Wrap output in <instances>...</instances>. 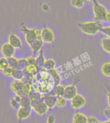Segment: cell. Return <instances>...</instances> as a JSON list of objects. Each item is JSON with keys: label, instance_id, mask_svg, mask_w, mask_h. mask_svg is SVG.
Masks as SVG:
<instances>
[{"label": "cell", "instance_id": "1", "mask_svg": "<svg viewBox=\"0 0 110 123\" xmlns=\"http://www.w3.org/2000/svg\"><path fill=\"white\" fill-rule=\"evenodd\" d=\"M33 89L42 95H47L53 91L55 86V80L48 71L41 69L32 80Z\"/></svg>", "mask_w": 110, "mask_h": 123}, {"label": "cell", "instance_id": "2", "mask_svg": "<svg viewBox=\"0 0 110 123\" xmlns=\"http://www.w3.org/2000/svg\"><path fill=\"white\" fill-rule=\"evenodd\" d=\"M78 27L81 31L88 35L94 36L100 31L102 29V24L100 21H89L78 24Z\"/></svg>", "mask_w": 110, "mask_h": 123}, {"label": "cell", "instance_id": "3", "mask_svg": "<svg viewBox=\"0 0 110 123\" xmlns=\"http://www.w3.org/2000/svg\"><path fill=\"white\" fill-rule=\"evenodd\" d=\"M21 31L25 34V40L29 46H31L40 36L41 30L38 28L29 29L25 25H21Z\"/></svg>", "mask_w": 110, "mask_h": 123}, {"label": "cell", "instance_id": "4", "mask_svg": "<svg viewBox=\"0 0 110 123\" xmlns=\"http://www.w3.org/2000/svg\"><path fill=\"white\" fill-rule=\"evenodd\" d=\"M93 12L94 19L96 21H100L105 20V16L106 11L105 6L98 3L97 0H93Z\"/></svg>", "mask_w": 110, "mask_h": 123}, {"label": "cell", "instance_id": "5", "mask_svg": "<svg viewBox=\"0 0 110 123\" xmlns=\"http://www.w3.org/2000/svg\"><path fill=\"white\" fill-rule=\"evenodd\" d=\"M40 36L43 42L47 43H52L55 41L54 32L48 27H44L41 30Z\"/></svg>", "mask_w": 110, "mask_h": 123}, {"label": "cell", "instance_id": "6", "mask_svg": "<svg viewBox=\"0 0 110 123\" xmlns=\"http://www.w3.org/2000/svg\"><path fill=\"white\" fill-rule=\"evenodd\" d=\"M86 104V100L83 95L77 94L72 100H71V104L74 109L78 110L83 108Z\"/></svg>", "mask_w": 110, "mask_h": 123}, {"label": "cell", "instance_id": "7", "mask_svg": "<svg viewBox=\"0 0 110 123\" xmlns=\"http://www.w3.org/2000/svg\"><path fill=\"white\" fill-rule=\"evenodd\" d=\"M16 48L11 45L9 43H6L3 45L1 47V53L4 57L8 58L10 57H13L15 54Z\"/></svg>", "mask_w": 110, "mask_h": 123}, {"label": "cell", "instance_id": "8", "mask_svg": "<svg viewBox=\"0 0 110 123\" xmlns=\"http://www.w3.org/2000/svg\"><path fill=\"white\" fill-rule=\"evenodd\" d=\"M78 94L77 93V89L75 85L72 84V85H69L66 86L65 89V92H64V97L66 100H72L73 98Z\"/></svg>", "mask_w": 110, "mask_h": 123}, {"label": "cell", "instance_id": "9", "mask_svg": "<svg viewBox=\"0 0 110 123\" xmlns=\"http://www.w3.org/2000/svg\"><path fill=\"white\" fill-rule=\"evenodd\" d=\"M31 110L32 107H21L18 110L17 116L19 121L24 120L29 118L31 114Z\"/></svg>", "mask_w": 110, "mask_h": 123}, {"label": "cell", "instance_id": "10", "mask_svg": "<svg viewBox=\"0 0 110 123\" xmlns=\"http://www.w3.org/2000/svg\"><path fill=\"white\" fill-rule=\"evenodd\" d=\"M42 97L44 98V103L48 107V108L53 109L55 108V106H56V100L57 97L56 95H42Z\"/></svg>", "mask_w": 110, "mask_h": 123}, {"label": "cell", "instance_id": "11", "mask_svg": "<svg viewBox=\"0 0 110 123\" xmlns=\"http://www.w3.org/2000/svg\"><path fill=\"white\" fill-rule=\"evenodd\" d=\"M9 43L14 48H22V42L19 37L14 33H11L9 36Z\"/></svg>", "mask_w": 110, "mask_h": 123}, {"label": "cell", "instance_id": "12", "mask_svg": "<svg viewBox=\"0 0 110 123\" xmlns=\"http://www.w3.org/2000/svg\"><path fill=\"white\" fill-rule=\"evenodd\" d=\"M73 123H87V117L82 113H76L73 117Z\"/></svg>", "mask_w": 110, "mask_h": 123}, {"label": "cell", "instance_id": "13", "mask_svg": "<svg viewBox=\"0 0 110 123\" xmlns=\"http://www.w3.org/2000/svg\"><path fill=\"white\" fill-rule=\"evenodd\" d=\"M48 109H49L48 107L47 106V105L45 104L44 102L38 104L36 106H35L34 108H33L34 111L40 115H44L48 110Z\"/></svg>", "mask_w": 110, "mask_h": 123}, {"label": "cell", "instance_id": "14", "mask_svg": "<svg viewBox=\"0 0 110 123\" xmlns=\"http://www.w3.org/2000/svg\"><path fill=\"white\" fill-rule=\"evenodd\" d=\"M45 61V59L44 55H43V51L42 49L40 51V53H39L38 56L36 58V65L38 67L39 71L43 69Z\"/></svg>", "mask_w": 110, "mask_h": 123}, {"label": "cell", "instance_id": "15", "mask_svg": "<svg viewBox=\"0 0 110 123\" xmlns=\"http://www.w3.org/2000/svg\"><path fill=\"white\" fill-rule=\"evenodd\" d=\"M23 83L21 80H14L11 83V89L12 91H14V93H18V91L22 90Z\"/></svg>", "mask_w": 110, "mask_h": 123}, {"label": "cell", "instance_id": "16", "mask_svg": "<svg viewBox=\"0 0 110 123\" xmlns=\"http://www.w3.org/2000/svg\"><path fill=\"white\" fill-rule=\"evenodd\" d=\"M65 89H66L65 86L59 84V85L55 86L53 89V92L55 94V95L56 97H63L65 92Z\"/></svg>", "mask_w": 110, "mask_h": 123}, {"label": "cell", "instance_id": "17", "mask_svg": "<svg viewBox=\"0 0 110 123\" xmlns=\"http://www.w3.org/2000/svg\"><path fill=\"white\" fill-rule=\"evenodd\" d=\"M48 71L50 73V74L53 76V79L55 80V86L60 84V82H61V76L60 75L58 71L56 69H53L49 70Z\"/></svg>", "mask_w": 110, "mask_h": 123}, {"label": "cell", "instance_id": "18", "mask_svg": "<svg viewBox=\"0 0 110 123\" xmlns=\"http://www.w3.org/2000/svg\"><path fill=\"white\" fill-rule=\"evenodd\" d=\"M56 67V62L52 58H48L45 60L44 65H43V69L47 71L51 70L53 69H55Z\"/></svg>", "mask_w": 110, "mask_h": 123}, {"label": "cell", "instance_id": "19", "mask_svg": "<svg viewBox=\"0 0 110 123\" xmlns=\"http://www.w3.org/2000/svg\"><path fill=\"white\" fill-rule=\"evenodd\" d=\"M101 45L104 51L110 54V38H102L101 40Z\"/></svg>", "mask_w": 110, "mask_h": 123}, {"label": "cell", "instance_id": "20", "mask_svg": "<svg viewBox=\"0 0 110 123\" xmlns=\"http://www.w3.org/2000/svg\"><path fill=\"white\" fill-rule=\"evenodd\" d=\"M101 71L105 76L110 77V62H106L102 65Z\"/></svg>", "mask_w": 110, "mask_h": 123}, {"label": "cell", "instance_id": "21", "mask_svg": "<svg viewBox=\"0 0 110 123\" xmlns=\"http://www.w3.org/2000/svg\"><path fill=\"white\" fill-rule=\"evenodd\" d=\"M28 97H29L31 101H34V100H37L40 99L42 97V94L39 93L38 92H36L34 89H32V91L30 92V93L29 94Z\"/></svg>", "mask_w": 110, "mask_h": 123}, {"label": "cell", "instance_id": "22", "mask_svg": "<svg viewBox=\"0 0 110 123\" xmlns=\"http://www.w3.org/2000/svg\"><path fill=\"white\" fill-rule=\"evenodd\" d=\"M28 66H29V64H28L27 60L24 59V58L19 59L18 60V68L16 69L23 71V69L27 68Z\"/></svg>", "mask_w": 110, "mask_h": 123}, {"label": "cell", "instance_id": "23", "mask_svg": "<svg viewBox=\"0 0 110 123\" xmlns=\"http://www.w3.org/2000/svg\"><path fill=\"white\" fill-rule=\"evenodd\" d=\"M7 60H8L9 67H11V68H13L14 69H17L18 65V60L13 56V57L8 58Z\"/></svg>", "mask_w": 110, "mask_h": 123}, {"label": "cell", "instance_id": "24", "mask_svg": "<svg viewBox=\"0 0 110 123\" xmlns=\"http://www.w3.org/2000/svg\"><path fill=\"white\" fill-rule=\"evenodd\" d=\"M86 0H71V4L73 6H74L75 8L77 9H82L84 5V2Z\"/></svg>", "mask_w": 110, "mask_h": 123}, {"label": "cell", "instance_id": "25", "mask_svg": "<svg viewBox=\"0 0 110 123\" xmlns=\"http://www.w3.org/2000/svg\"><path fill=\"white\" fill-rule=\"evenodd\" d=\"M14 80H21L23 78V71L21 70H18V69H14L13 74L12 75Z\"/></svg>", "mask_w": 110, "mask_h": 123}, {"label": "cell", "instance_id": "26", "mask_svg": "<svg viewBox=\"0 0 110 123\" xmlns=\"http://www.w3.org/2000/svg\"><path fill=\"white\" fill-rule=\"evenodd\" d=\"M20 105L21 107H30L31 106V100L28 96L21 98Z\"/></svg>", "mask_w": 110, "mask_h": 123}, {"label": "cell", "instance_id": "27", "mask_svg": "<svg viewBox=\"0 0 110 123\" xmlns=\"http://www.w3.org/2000/svg\"><path fill=\"white\" fill-rule=\"evenodd\" d=\"M9 67V63L7 58L5 57L0 58V70L3 71Z\"/></svg>", "mask_w": 110, "mask_h": 123}, {"label": "cell", "instance_id": "28", "mask_svg": "<svg viewBox=\"0 0 110 123\" xmlns=\"http://www.w3.org/2000/svg\"><path fill=\"white\" fill-rule=\"evenodd\" d=\"M33 89L32 83H24L22 87V90L27 95L30 93V92Z\"/></svg>", "mask_w": 110, "mask_h": 123}, {"label": "cell", "instance_id": "29", "mask_svg": "<svg viewBox=\"0 0 110 123\" xmlns=\"http://www.w3.org/2000/svg\"><path fill=\"white\" fill-rule=\"evenodd\" d=\"M66 99L64 97H57L56 106L59 108H64L66 106Z\"/></svg>", "mask_w": 110, "mask_h": 123}, {"label": "cell", "instance_id": "30", "mask_svg": "<svg viewBox=\"0 0 110 123\" xmlns=\"http://www.w3.org/2000/svg\"><path fill=\"white\" fill-rule=\"evenodd\" d=\"M28 71H29L31 73L33 76H36V74H38V73L40 71L38 69V67L36 66V65H29L27 66V68H26Z\"/></svg>", "mask_w": 110, "mask_h": 123}, {"label": "cell", "instance_id": "31", "mask_svg": "<svg viewBox=\"0 0 110 123\" xmlns=\"http://www.w3.org/2000/svg\"><path fill=\"white\" fill-rule=\"evenodd\" d=\"M10 104H11V106L13 108H14L15 110H18L21 108L20 103L18 102V101H16L14 98H12L11 99Z\"/></svg>", "mask_w": 110, "mask_h": 123}, {"label": "cell", "instance_id": "32", "mask_svg": "<svg viewBox=\"0 0 110 123\" xmlns=\"http://www.w3.org/2000/svg\"><path fill=\"white\" fill-rule=\"evenodd\" d=\"M22 71H23V77H25V78H27V79L32 80V79L34 78V76H33V74L31 73L29 71H28L27 69H25Z\"/></svg>", "mask_w": 110, "mask_h": 123}, {"label": "cell", "instance_id": "33", "mask_svg": "<svg viewBox=\"0 0 110 123\" xmlns=\"http://www.w3.org/2000/svg\"><path fill=\"white\" fill-rule=\"evenodd\" d=\"M14 69H13V68H11V67H8V68H6L3 71V72L4 73L6 76H12L13 74V72H14Z\"/></svg>", "mask_w": 110, "mask_h": 123}, {"label": "cell", "instance_id": "34", "mask_svg": "<svg viewBox=\"0 0 110 123\" xmlns=\"http://www.w3.org/2000/svg\"><path fill=\"white\" fill-rule=\"evenodd\" d=\"M100 32L108 36V38H110V26L106 27H102V29L100 30Z\"/></svg>", "mask_w": 110, "mask_h": 123}, {"label": "cell", "instance_id": "35", "mask_svg": "<svg viewBox=\"0 0 110 123\" xmlns=\"http://www.w3.org/2000/svg\"><path fill=\"white\" fill-rule=\"evenodd\" d=\"M29 65H36V58L34 56H30L27 58Z\"/></svg>", "mask_w": 110, "mask_h": 123}, {"label": "cell", "instance_id": "36", "mask_svg": "<svg viewBox=\"0 0 110 123\" xmlns=\"http://www.w3.org/2000/svg\"><path fill=\"white\" fill-rule=\"evenodd\" d=\"M98 121L97 119L95 117H87V123H97Z\"/></svg>", "mask_w": 110, "mask_h": 123}, {"label": "cell", "instance_id": "37", "mask_svg": "<svg viewBox=\"0 0 110 123\" xmlns=\"http://www.w3.org/2000/svg\"><path fill=\"white\" fill-rule=\"evenodd\" d=\"M47 123H55V117L54 115L51 114L48 117Z\"/></svg>", "mask_w": 110, "mask_h": 123}, {"label": "cell", "instance_id": "38", "mask_svg": "<svg viewBox=\"0 0 110 123\" xmlns=\"http://www.w3.org/2000/svg\"><path fill=\"white\" fill-rule=\"evenodd\" d=\"M104 115L106 117L110 119V106H109L104 111Z\"/></svg>", "mask_w": 110, "mask_h": 123}, {"label": "cell", "instance_id": "39", "mask_svg": "<svg viewBox=\"0 0 110 123\" xmlns=\"http://www.w3.org/2000/svg\"><path fill=\"white\" fill-rule=\"evenodd\" d=\"M16 95H18L21 98L25 97H27V96H28L27 95V94H26L25 93V92L23 91V90H21V91H18V93H16Z\"/></svg>", "mask_w": 110, "mask_h": 123}, {"label": "cell", "instance_id": "40", "mask_svg": "<svg viewBox=\"0 0 110 123\" xmlns=\"http://www.w3.org/2000/svg\"><path fill=\"white\" fill-rule=\"evenodd\" d=\"M105 21L110 23V11H108L106 12V16H105Z\"/></svg>", "mask_w": 110, "mask_h": 123}, {"label": "cell", "instance_id": "41", "mask_svg": "<svg viewBox=\"0 0 110 123\" xmlns=\"http://www.w3.org/2000/svg\"><path fill=\"white\" fill-rule=\"evenodd\" d=\"M21 82L24 84V83H32V80H30V79H27V78H25V77H23L22 80H21Z\"/></svg>", "mask_w": 110, "mask_h": 123}, {"label": "cell", "instance_id": "42", "mask_svg": "<svg viewBox=\"0 0 110 123\" xmlns=\"http://www.w3.org/2000/svg\"><path fill=\"white\" fill-rule=\"evenodd\" d=\"M107 97H108V102L109 106H110V89L108 87V91H107Z\"/></svg>", "mask_w": 110, "mask_h": 123}, {"label": "cell", "instance_id": "43", "mask_svg": "<svg viewBox=\"0 0 110 123\" xmlns=\"http://www.w3.org/2000/svg\"><path fill=\"white\" fill-rule=\"evenodd\" d=\"M13 98H14L16 101H18V102L20 103V101H21V98L20 97H19V96L17 95H15Z\"/></svg>", "mask_w": 110, "mask_h": 123}, {"label": "cell", "instance_id": "44", "mask_svg": "<svg viewBox=\"0 0 110 123\" xmlns=\"http://www.w3.org/2000/svg\"><path fill=\"white\" fill-rule=\"evenodd\" d=\"M42 8L44 11H47V10H48V9H49V6H48V5L47 4H44L42 6Z\"/></svg>", "mask_w": 110, "mask_h": 123}, {"label": "cell", "instance_id": "45", "mask_svg": "<svg viewBox=\"0 0 110 123\" xmlns=\"http://www.w3.org/2000/svg\"><path fill=\"white\" fill-rule=\"evenodd\" d=\"M110 123V121H105V122H104V123Z\"/></svg>", "mask_w": 110, "mask_h": 123}, {"label": "cell", "instance_id": "46", "mask_svg": "<svg viewBox=\"0 0 110 123\" xmlns=\"http://www.w3.org/2000/svg\"><path fill=\"white\" fill-rule=\"evenodd\" d=\"M86 1H87V2H91V1H93V0H86Z\"/></svg>", "mask_w": 110, "mask_h": 123}, {"label": "cell", "instance_id": "47", "mask_svg": "<svg viewBox=\"0 0 110 123\" xmlns=\"http://www.w3.org/2000/svg\"><path fill=\"white\" fill-rule=\"evenodd\" d=\"M97 123H100V122H98Z\"/></svg>", "mask_w": 110, "mask_h": 123}, {"label": "cell", "instance_id": "48", "mask_svg": "<svg viewBox=\"0 0 110 123\" xmlns=\"http://www.w3.org/2000/svg\"></svg>", "mask_w": 110, "mask_h": 123}]
</instances>
